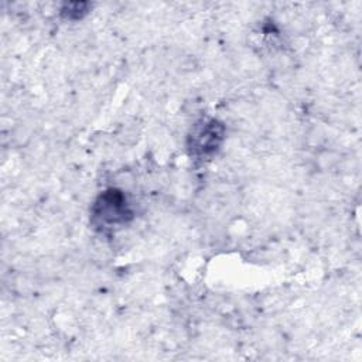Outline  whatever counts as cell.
<instances>
[{
	"mask_svg": "<svg viewBox=\"0 0 362 362\" xmlns=\"http://www.w3.org/2000/svg\"><path fill=\"white\" fill-rule=\"evenodd\" d=\"M126 201L123 195L116 194V191H110L100 197V209L99 214L107 222H120L124 221L126 215H129L126 208Z\"/></svg>",
	"mask_w": 362,
	"mask_h": 362,
	"instance_id": "1",
	"label": "cell"
}]
</instances>
